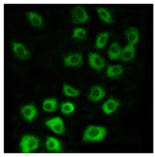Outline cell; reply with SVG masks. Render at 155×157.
Returning <instances> with one entry per match:
<instances>
[{
	"instance_id": "4fadbf2b",
	"label": "cell",
	"mask_w": 155,
	"mask_h": 157,
	"mask_svg": "<svg viewBox=\"0 0 155 157\" xmlns=\"http://www.w3.org/2000/svg\"><path fill=\"white\" fill-rule=\"evenodd\" d=\"M124 34H125V37L127 38L129 44L134 46L139 41V32H138V30L136 28L131 27V28L127 29H126Z\"/></svg>"
},
{
	"instance_id": "9c48e42d",
	"label": "cell",
	"mask_w": 155,
	"mask_h": 157,
	"mask_svg": "<svg viewBox=\"0 0 155 157\" xmlns=\"http://www.w3.org/2000/svg\"><path fill=\"white\" fill-rule=\"evenodd\" d=\"M37 110L36 107L33 104H29V105H24L21 109V114L23 116V118L28 122H31L36 116Z\"/></svg>"
},
{
	"instance_id": "5bb4252c",
	"label": "cell",
	"mask_w": 155,
	"mask_h": 157,
	"mask_svg": "<svg viewBox=\"0 0 155 157\" xmlns=\"http://www.w3.org/2000/svg\"><path fill=\"white\" fill-rule=\"evenodd\" d=\"M124 72V68L119 65L115 66H110L107 67L106 75L109 78H118Z\"/></svg>"
},
{
	"instance_id": "7a4b0ae2",
	"label": "cell",
	"mask_w": 155,
	"mask_h": 157,
	"mask_svg": "<svg viewBox=\"0 0 155 157\" xmlns=\"http://www.w3.org/2000/svg\"><path fill=\"white\" fill-rule=\"evenodd\" d=\"M39 146V140L35 136L26 135L21 140L19 146L22 153H29L37 149Z\"/></svg>"
},
{
	"instance_id": "e0dca14e",
	"label": "cell",
	"mask_w": 155,
	"mask_h": 157,
	"mask_svg": "<svg viewBox=\"0 0 155 157\" xmlns=\"http://www.w3.org/2000/svg\"><path fill=\"white\" fill-rule=\"evenodd\" d=\"M97 10L99 17L102 21L108 24L113 23V18H112L110 12L107 9L103 8V7H99V8L97 9Z\"/></svg>"
},
{
	"instance_id": "277c9868",
	"label": "cell",
	"mask_w": 155,
	"mask_h": 157,
	"mask_svg": "<svg viewBox=\"0 0 155 157\" xmlns=\"http://www.w3.org/2000/svg\"><path fill=\"white\" fill-rule=\"evenodd\" d=\"M45 125L57 134H63L65 132L64 124L60 117H56L52 120H47L45 122Z\"/></svg>"
},
{
	"instance_id": "7402d4cb",
	"label": "cell",
	"mask_w": 155,
	"mask_h": 157,
	"mask_svg": "<svg viewBox=\"0 0 155 157\" xmlns=\"http://www.w3.org/2000/svg\"><path fill=\"white\" fill-rule=\"evenodd\" d=\"M75 109L74 105L71 102H64L61 105V112L66 115H70L73 113Z\"/></svg>"
},
{
	"instance_id": "ac0fdd59",
	"label": "cell",
	"mask_w": 155,
	"mask_h": 157,
	"mask_svg": "<svg viewBox=\"0 0 155 157\" xmlns=\"http://www.w3.org/2000/svg\"><path fill=\"white\" fill-rule=\"evenodd\" d=\"M110 37V34L108 33H102L98 35L95 43V48L97 49H103L106 46Z\"/></svg>"
},
{
	"instance_id": "30bf717a",
	"label": "cell",
	"mask_w": 155,
	"mask_h": 157,
	"mask_svg": "<svg viewBox=\"0 0 155 157\" xmlns=\"http://www.w3.org/2000/svg\"><path fill=\"white\" fill-rule=\"evenodd\" d=\"M120 103L117 100H116L114 98H110L103 104L102 109L105 114L110 115V113L116 111Z\"/></svg>"
},
{
	"instance_id": "ba28073f",
	"label": "cell",
	"mask_w": 155,
	"mask_h": 157,
	"mask_svg": "<svg viewBox=\"0 0 155 157\" xmlns=\"http://www.w3.org/2000/svg\"><path fill=\"white\" fill-rule=\"evenodd\" d=\"M106 95V91L104 89L99 86H94L90 89L88 94V97L90 101L93 102H98L101 100Z\"/></svg>"
},
{
	"instance_id": "ffe728a7",
	"label": "cell",
	"mask_w": 155,
	"mask_h": 157,
	"mask_svg": "<svg viewBox=\"0 0 155 157\" xmlns=\"http://www.w3.org/2000/svg\"><path fill=\"white\" fill-rule=\"evenodd\" d=\"M63 94L69 97H77L80 94V91L67 84L63 85Z\"/></svg>"
},
{
	"instance_id": "9a60e30c",
	"label": "cell",
	"mask_w": 155,
	"mask_h": 157,
	"mask_svg": "<svg viewBox=\"0 0 155 157\" xmlns=\"http://www.w3.org/2000/svg\"><path fill=\"white\" fill-rule=\"evenodd\" d=\"M29 21L33 26L36 28H42L43 26V21L42 18L37 13L34 12H29L26 13Z\"/></svg>"
},
{
	"instance_id": "3957f363",
	"label": "cell",
	"mask_w": 155,
	"mask_h": 157,
	"mask_svg": "<svg viewBox=\"0 0 155 157\" xmlns=\"http://www.w3.org/2000/svg\"><path fill=\"white\" fill-rule=\"evenodd\" d=\"M71 18L73 22L76 24L85 23L89 19L84 7L81 6H77L73 9L71 11Z\"/></svg>"
},
{
	"instance_id": "2e32d148",
	"label": "cell",
	"mask_w": 155,
	"mask_h": 157,
	"mask_svg": "<svg viewBox=\"0 0 155 157\" xmlns=\"http://www.w3.org/2000/svg\"><path fill=\"white\" fill-rule=\"evenodd\" d=\"M121 52H122V49L120 45L117 43H113L109 48L107 53L110 59L117 60L121 59Z\"/></svg>"
},
{
	"instance_id": "8fae6325",
	"label": "cell",
	"mask_w": 155,
	"mask_h": 157,
	"mask_svg": "<svg viewBox=\"0 0 155 157\" xmlns=\"http://www.w3.org/2000/svg\"><path fill=\"white\" fill-rule=\"evenodd\" d=\"M45 145L47 150L50 152H62L61 143L54 137H48Z\"/></svg>"
},
{
	"instance_id": "5b68a950",
	"label": "cell",
	"mask_w": 155,
	"mask_h": 157,
	"mask_svg": "<svg viewBox=\"0 0 155 157\" xmlns=\"http://www.w3.org/2000/svg\"><path fill=\"white\" fill-rule=\"evenodd\" d=\"M12 48H13V50L14 52L15 56L18 59L22 60H27L30 59V52H29L26 47L24 45H22V43L13 42L12 43Z\"/></svg>"
},
{
	"instance_id": "8992f818",
	"label": "cell",
	"mask_w": 155,
	"mask_h": 157,
	"mask_svg": "<svg viewBox=\"0 0 155 157\" xmlns=\"http://www.w3.org/2000/svg\"><path fill=\"white\" fill-rule=\"evenodd\" d=\"M64 66L70 67H80L83 65V56L80 53H72L64 59Z\"/></svg>"
},
{
	"instance_id": "52a82bcc",
	"label": "cell",
	"mask_w": 155,
	"mask_h": 157,
	"mask_svg": "<svg viewBox=\"0 0 155 157\" xmlns=\"http://www.w3.org/2000/svg\"><path fill=\"white\" fill-rule=\"evenodd\" d=\"M89 64L92 69L95 70L100 71L105 66V61L101 56L97 53H89Z\"/></svg>"
},
{
	"instance_id": "d6986e66",
	"label": "cell",
	"mask_w": 155,
	"mask_h": 157,
	"mask_svg": "<svg viewBox=\"0 0 155 157\" xmlns=\"http://www.w3.org/2000/svg\"><path fill=\"white\" fill-rule=\"evenodd\" d=\"M57 109V101L55 98L47 99L44 100L42 109L46 112H55Z\"/></svg>"
},
{
	"instance_id": "6da1fadb",
	"label": "cell",
	"mask_w": 155,
	"mask_h": 157,
	"mask_svg": "<svg viewBox=\"0 0 155 157\" xmlns=\"http://www.w3.org/2000/svg\"><path fill=\"white\" fill-rule=\"evenodd\" d=\"M107 129L103 126H89L83 133V140L86 143L101 141L107 136Z\"/></svg>"
},
{
	"instance_id": "7c38bea8",
	"label": "cell",
	"mask_w": 155,
	"mask_h": 157,
	"mask_svg": "<svg viewBox=\"0 0 155 157\" xmlns=\"http://www.w3.org/2000/svg\"><path fill=\"white\" fill-rule=\"evenodd\" d=\"M135 57V47L133 45L128 44L122 49L121 59L124 62H130Z\"/></svg>"
},
{
	"instance_id": "44dd1931",
	"label": "cell",
	"mask_w": 155,
	"mask_h": 157,
	"mask_svg": "<svg viewBox=\"0 0 155 157\" xmlns=\"http://www.w3.org/2000/svg\"><path fill=\"white\" fill-rule=\"evenodd\" d=\"M86 31L84 29L77 28L74 30L73 38L76 39H84L86 38Z\"/></svg>"
}]
</instances>
